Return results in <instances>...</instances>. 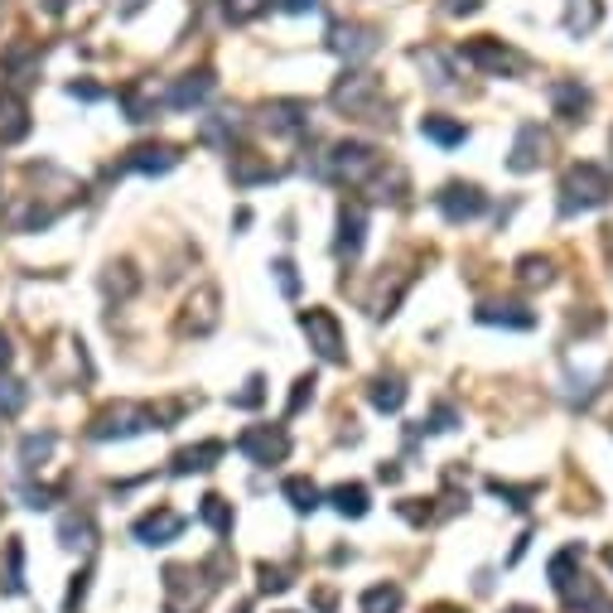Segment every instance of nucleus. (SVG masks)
<instances>
[{"label": "nucleus", "instance_id": "5701e85b", "mask_svg": "<svg viewBox=\"0 0 613 613\" xmlns=\"http://www.w3.org/2000/svg\"><path fill=\"white\" fill-rule=\"evenodd\" d=\"M420 136L435 140V145H445V150H454V145H464V140H469V126H464V121H454V116L430 112V116H420Z\"/></svg>", "mask_w": 613, "mask_h": 613}, {"label": "nucleus", "instance_id": "a18cd8bd", "mask_svg": "<svg viewBox=\"0 0 613 613\" xmlns=\"http://www.w3.org/2000/svg\"><path fill=\"white\" fill-rule=\"evenodd\" d=\"M454 406H435V416H430V430H435V435H445V430H454Z\"/></svg>", "mask_w": 613, "mask_h": 613}, {"label": "nucleus", "instance_id": "09e8293b", "mask_svg": "<svg viewBox=\"0 0 613 613\" xmlns=\"http://www.w3.org/2000/svg\"><path fill=\"white\" fill-rule=\"evenodd\" d=\"M0 367H10V334L0 329Z\"/></svg>", "mask_w": 613, "mask_h": 613}, {"label": "nucleus", "instance_id": "c9c22d12", "mask_svg": "<svg viewBox=\"0 0 613 613\" xmlns=\"http://www.w3.org/2000/svg\"><path fill=\"white\" fill-rule=\"evenodd\" d=\"M420 63V68H425V73H430V87H449L454 83V73H449V63L440 54H435V49H416V54H411Z\"/></svg>", "mask_w": 613, "mask_h": 613}, {"label": "nucleus", "instance_id": "c756f323", "mask_svg": "<svg viewBox=\"0 0 613 613\" xmlns=\"http://www.w3.org/2000/svg\"><path fill=\"white\" fill-rule=\"evenodd\" d=\"M580 565H585V551H580V546H565V551H556V556H551V565H546V575H551V589H565L570 585V580H575V575H580Z\"/></svg>", "mask_w": 613, "mask_h": 613}, {"label": "nucleus", "instance_id": "79ce46f5", "mask_svg": "<svg viewBox=\"0 0 613 613\" xmlns=\"http://www.w3.org/2000/svg\"><path fill=\"white\" fill-rule=\"evenodd\" d=\"M136 290V271H131V261H121V266H112V276H107V295H131Z\"/></svg>", "mask_w": 613, "mask_h": 613}, {"label": "nucleus", "instance_id": "f257e3e1", "mask_svg": "<svg viewBox=\"0 0 613 613\" xmlns=\"http://www.w3.org/2000/svg\"><path fill=\"white\" fill-rule=\"evenodd\" d=\"M227 575H232V556H227V551L208 556L203 565H169L165 570V613H203Z\"/></svg>", "mask_w": 613, "mask_h": 613}, {"label": "nucleus", "instance_id": "a878e982", "mask_svg": "<svg viewBox=\"0 0 613 613\" xmlns=\"http://www.w3.org/2000/svg\"><path fill=\"white\" fill-rule=\"evenodd\" d=\"M198 517H203V527L213 536H232V502L223 493H203L198 498Z\"/></svg>", "mask_w": 613, "mask_h": 613}, {"label": "nucleus", "instance_id": "412c9836", "mask_svg": "<svg viewBox=\"0 0 613 613\" xmlns=\"http://www.w3.org/2000/svg\"><path fill=\"white\" fill-rule=\"evenodd\" d=\"M266 126L280 136H305L309 131V107L305 102H271L266 107Z\"/></svg>", "mask_w": 613, "mask_h": 613}, {"label": "nucleus", "instance_id": "9b49d317", "mask_svg": "<svg viewBox=\"0 0 613 613\" xmlns=\"http://www.w3.org/2000/svg\"><path fill=\"white\" fill-rule=\"evenodd\" d=\"M546 160H551V136H546L536 121H527V126L517 131V140H512L507 169H512V174H531V169H541Z\"/></svg>", "mask_w": 613, "mask_h": 613}, {"label": "nucleus", "instance_id": "c85d7f7f", "mask_svg": "<svg viewBox=\"0 0 613 613\" xmlns=\"http://www.w3.org/2000/svg\"><path fill=\"white\" fill-rule=\"evenodd\" d=\"M478 324H502V329H531L536 314L527 305H478Z\"/></svg>", "mask_w": 613, "mask_h": 613}, {"label": "nucleus", "instance_id": "f3484780", "mask_svg": "<svg viewBox=\"0 0 613 613\" xmlns=\"http://www.w3.org/2000/svg\"><path fill=\"white\" fill-rule=\"evenodd\" d=\"M213 87H218V78H213L208 68L184 73V78L165 92V107H174V112H189V107H198V102H208V92H213Z\"/></svg>", "mask_w": 613, "mask_h": 613}, {"label": "nucleus", "instance_id": "ddd939ff", "mask_svg": "<svg viewBox=\"0 0 613 613\" xmlns=\"http://www.w3.org/2000/svg\"><path fill=\"white\" fill-rule=\"evenodd\" d=\"M179 531H184V517L174 507H155V512L136 517L131 536H136L140 546H169V541H179Z\"/></svg>", "mask_w": 613, "mask_h": 613}, {"label": "nucleus", "instance_id": "7ed1b4c3", "mask_svg": "<svg viewBox=\"0 0 613 613\" xmlns=\"http://www.w3.org/2000/svg\"><path fill=\"white\" fill-rule=\"evenodd\" d=\"M319 174H324V179H334V184H353V189H363V184H372V179L382 174V150H377V145H367V140H338L334 150L324 155Z\"/></svg>", "mask_w": 613, "mask_h": 613}, {"label": "nucleus", "instance_id": "e433bc0d", "mask_svg": "<svg viewBox=\"0 0 613 613\" xmlns=\"http://www.w3.org/2000/svg\"><path fill=\"white\" fill-rule=\"evenodd\" d=\"M266 5L271 0H223V15H227V25H251Z\"/></svg>", "mask_w": 613, "mask_h": 613}, {"label": "nucleus", "instance_id": "393cba45", "mask_svg": "<svg viewBox=\"0 0 613 613\" xmlns=\"http://www.w3.org/2000/svg\"><path fill=\"white\" fill-rule=\"evenodd\" d=\"M280 498L290 502L295 512H314V507H324V493H319V483L305 474H295V478H285L280 483Z\"/></svg>", "mask_w": 613, "mask_h": 613}, {"label": "nucleus", "instance_id": "4c0bfd02", "mask_svg": "<svg viewBox=\"0 0 613 613\" xmlns=\"http://www.w3.org/2000/svg\"><path fill=\"white\" fill-rule=\"evenodd\" d=\"M25 401H29V391L15 377H0V416H20Z\"/></svg>", "mask_w": 613, "mask_h": 613}, {"label": "nucleus", "instance_id": "3c124183", "mask_svg": "<svg viewBox=\"0 0 613 613\" xmlns=\"http://www.w3.org/2000/svg\"><path fill=\"white\" fill-rule=\"evenodd\" d=\"M604 560H609V565H613V546H609V551H604Z\"/></svg>", "mask_w": 613, "mask_h": 613}, {"label": "nucleus", "instance_id": "2f4dec72", "mask_svg": "<svg viewBox=\"0 0 613 613\" xmlns=\"http://www.w3.org/2000/svg\"><path fill=\"white\" fill-rule=\"evenodd\" d=\"M401 604H406L401 585H372L363 594V613H401Z\"/></svg>", "mask_w": 613, "mask_h": 613}, {"label": "nucleus", "instance_id": "f03ea898", "mask_svg": "<svg viewBox=\"0 0 613 613\" xmlns=\"http://www.w3.org/2000/svg\"><path fill=\"white\" fill-rule=\"evenodd\" d=\"M613 194V179L604 174L599 165H570L560 174V218H575V213H594V208H604Z\"/></svg>", "mask_w": 613, "mask_h": 613}, {"label": "nucleus", "instance_id": "473e14b6", "mask_svg": "<svg viewBox=\"0 0 613 613\" xmlns=\"http://www.w3.org/2000/svg\"><path fill=\"white\" fill-rule=\"evenodd\" d=\"M517 280L522 285H551L556 280V261L551 256H522L517 261Z\"/></svg>", "mask_w": 613, "mask_h": 613}, {"label": "nucleus", "instance_id": "603ef678", "mask_svg": "<svg viewBox=\"0 0 613 613\" xmlns=\"http://www.w3.org/2000/svg\"><path fill=\"white\" fill-rule=\"evenodd\" d=\"M237 613H247V604H242V609H237Z\"/></svg>", "mask_w": 613, "mask_h": 613}, {"label": "nucleus", "instance_id": "dca6fc26", "mask_svg": "<svg viewBox=\"0 0 613 613\" xmlns=\"http://www.w3.org/2000/svg\"><path fill=\"white\" fill-rule=\"evenodd\" d=\"M174 165H179V150L160 140V145H136L116 169H121V174H131V169H136V174H169Z\"/></svg>", "mask_w": 613, "mask_h": 613}, {"label": "nucleus", "instance_id": "cd10ccee", "mask_svg": "<svg viewBox=\"0 0 613 613\" xmlns=\"http://www.w3.org/2000/svg\"><path fill=\"white\" fill-rule=\"evenodd\" d=\"M324 502H334L338 517H353V522H358V517H367V507H372V498H367L363 483H338Z\"/></svg>", "mask_w": 613, "mask_h": 613}, {"label": "nucleus", "instance_id": "7c9ffc66", "mask_svg": "<svg viewBox=\"0 0 613 613\" xmlns=\"http://www.w3.org/2000/svg\"><path fill=\"white\" fill-rule=\"evenodd\" d=\"M5 594H25V541H5Z\"/></svg>", "mask_w": 613, "mask_h": 613}, {"label": "nucleus", "instance_id": "864d4df0", "mask_svg": "<svg viewBox=\"0 0 613 613\" xmlns=\"http://www.w3.org/2000/svg\"><path fill=\"white\" fill-rule=\"evenodd\" d=\"M609 247H613V237H609Z\"/></svg>", "mask_w": 613, "mask_h": 613}, {"label": "nucleus", "instance_id": "aec40b11", "mask_svg": "<svg viewBox=\"0 0 613 613\" xmlns=\"http://www.w3.org/2000/svg\"><path fill=\"white\" fill-rule=\"evenodd\" d=\"M551 107H556V116L560 121H585V112H589V87H580V83H551Z\"/></svg>", "mask_w": 613, "mask_h": 613}, {"label": "nucleus", "instance_id": "2eb2a0df", "mask_svg": "<svg viewBox=\"0 0 613 613\" xmlns=\"http://www.w3.org/2000/svg\"><path fill=\"white\" fill-rule=\"evenodd\" d=\"M329 44H334V54H343L348 63H358V58H372L377 54V29L372 25H334L329 29Z\"/></svg>", "mask_w": 613, "mask_h": 613}, {"label": "nucleus", "instance_id": "0eeeda50", "mask_svg": "<svg viewBox=\"0 0 613 613\" xmlns=\"http://www.w3.org/2000/svg\"><path fill=\"white\" fill-rule=\"evenodd\" d=\"M300 334L309 338V348H314L324 363H348V348H343V324H338L334 309H324V305L300 309Z\"/></svg>", "mask_w": 613, "mask_h": 613}, {"label": "nucleus", "instance_id": "ea45409f", "mask_svg": "<svg viewBox=\"0 0 613 613\" xmlns=\"http://www.w3.org/2000/svg\"><path fill=\"white\" fill-rule=\"evenodd\" d=\"M261 401H266V377H247V387L232 396V406H237V411H256Z\"/></svg>", "mask_w": 613, "mask_h": 613}, {"label": "nucleus", "instance_id": "9d476101", "mask_svg": "<svg viewBox=\"0 0 613 613\" xmlns=\"http://www.w3.org/2000/svg\"><path fill=\"white\" fill-rule=\"evenodd\" d=\"M218 305H223V300H218V290H213V285H198L194 295L184 300V314H179V334L208 338L213 329H218V319H223V314H218Z\"/></svg>", "mask_w": 613, "mask_h": 613}, {"label": "nucleus", "instance_id": "f8f14e48", "mask_svg": "<svg viewBox=\"0 0 613 613\" xmlns=\"http://www.w3.org/2000/svg\"><path fill=\"white\" fill-rule=\"evenodd\" d=\"M363 242H367V208L363 203H343L338 208V237H334L338 261H358Z\"/></svg>", "mask_w": 613, "mask_h": 613}, {"label": "nucleus", "instance_id": "37998d69", "mask_svg": "<svg viewBox=\"0 0 613 613\" xmlns=\"http://www.w3.org/2000/svg\"><path fill=\"white\" fill-rule=\"evenodd\" d=\"M271 271H276V280H280V295H290V300H295V295H300V276H295V261H290V256H280Z\"/></svg>", "mask_w": 613, "mask_h": 613}, {"label": "nucleus", "instance_id": "4468645a", "mask_svg": "<svg viewBox=\"0 0 613 613\" xmlns=\"http://www.w3.org/2000/svg\"><path fill=\"white\" fill-rule=\"evenodd\" d=\"M227 454V440H198V445H184L174 459H169V474L189 478V474H208L218 469V459Z\"/></svg>", "mask_w": 613, "mask_h": 613}, {"label": "nucleus", "instance_id": "49530a36", "mask_svg": "<svg viewBox=\"0 0 613 613\" xmlns=\"http://www.w3.org/2000/svg\"><path fill=\"white\" fill-rule=\"evenodd\" d=\"M285 15H305V10H319V0H276Z\"/></svg>", "mask_w": 613, "mask_h": 613}, {"label": "nucleus", "instance_id": "72a5a7b5", "mask_svg": "<svg viewBox=\"0 0 613 613\" xmlns=\"http://www.w3.org/2000/svg\"><path fill=\"white\" fill-rule=\"evenodd\" d=\"M54 445H58V435H49V430H44V435H29L25 445H20V464H25V469H39V464L54 454Z\"/></svg>", "mask_w": 613, "mask_h": 613}, {"label": "nucleus", "instance_id": "f704fd0d", "mask_svg": "<svg viewBox=\"0 0 613 613\" xmlns=\"http://www.w3.org/2000/svg\"><path fill=\"white\" fill-rule=\"evenodd\" d=\"M488 493L502 498L507 507H527V502L536 498V483H502V478H493V483H488Z\"/></svg>", "mask_w": 613, "mask_h": 613}, {"label": "nucleus", "instance_id": "bb28decb", "mask_svg": "<svg viewBox=\"0 0 613 613\" xmlns=\"http://www.w3.org/2000/svg\"><path fill=\"white\" fill-rule=\"evenodd\" d=\"M599 20H604V5H599V0H570V5H565V29H570L575 39L594 34Z\"/></svg>", "mask_w": 613, "mask_h": 613}, {"label": "nucleus", "instance_id": "8fccbe9b", "mask_svg": "<svg viewBox=\"0 0 613 613\" xmlns=\"http://www.w3.org/2000/svg\"><path fill=\"white\" fill-rule=\"evenodd\" d=\"M507 613H531V609H527V604H512V609H507Z\"/></svg>", "mask_w": 613, "mask_h": 613}, {"label": "nucleus", "instance_id": "de8ad7c7", "mask_svg": "<svg viewBox=\"0 0 613 613\" xmlns=\"http://www.w3.org/2000/svg\"><path fill=\"white\" fill-rule=\"evenodd\" d=\"M478 5H483V0H445V10H449V15H474Z\"/></svg>", "mask_w": 613, "mask_h": 613}, {"label": "nucleus", "instance_id": "6ab92c4d", "mask_svg": "<svg viewBox=\"0 0 613 613\" xmlns=\"http://www.w3.org/2000/svg\"><path fill=\"white\" fill-rule=\"evenodd\" d=\"M29 136V107L25 97L15 92H0V145H15Z\"/></svg>", "mask_w": 613, "mask_h": 613}, {"label": "nucleus", "instance_id": "b1692460", "mask_svg": "<svg viewBox=\"0 0 613 613\" xmlns=\"http://www.w3.org/2000/svg\"><path fill=\"white\" fill-rule=\"evenodd\" d=\"M58 541H63L68 551H92V546H97L92 517H87V512H68V517L58 522Z\"/></svg>", "mask_w": 613, "mask_h": 613}, {"label": "nucleus", "instance_id": "1a4fd4ad", "mask_svg": "<svg viewBox=\"0 0 613 613\" xmlns=\"http://www.w3.org/2000/svg\"><path fill=\"white\" fill-rule=\"evenodd\" d=\"M435 208L445 213V223H474L488 213V194L478 189V184H445L440 194H435Z\"/></svg>", "mask_w": 613, "mask_h": 613}, {"label": "nucleus", "instance_id": "a19ab883", "mask_svg": "<svg viewBox=\"0 0 613 613\" xmlns=\"http://www.w3.org/2000/svg\"><path fill=\"white\" fill-rule=\"evenodd\" d=\"M256 575H261V589H266V594H285V589H290V570H280L271 560H261Z\"/></svg>", "mask_w": 613, "mask_h": 613}, {"label": "nucleus", "instance_id": "20e7f679", "mask_svg": "<svg viewBox=\"0 0 613 613\" xmlns=\"http://www.w3.org/2000/svg\"><path fill=\"white\" fill-rule=\"evenodd\" d=\"M145 430H160V420H155V406H140V401L102 406L87 425L92 440H131V435H145Z\"/></svg>", "mask_w": 613, "mask_h": 613}, {"label": "nucleus", "instance_id": "6e6552de", "mask_svg": "<svg viewBox=\"0 0 613 613\" xmlns=\"http://www.w3.org/2000/svg\"><path fill=\"white\" fill-rule=\"evenodd\" d=\"M237 454H247L251 464H261V469L285 464V454H290V435H285V425H251V430L237 435Z\"/></svg>", "mask_w": 613, "mask_h": 613}, {"label": "nucleus", "instance_id": "c03bdc74", "mask_svg": "<svg viewBox=\"0 0 613 613\" xmlns=\"http://www.w3.org/2000/svg\"><path fill=\"white\" fill-rule=\"evenodd\" d=\"M87 580H92L87 570H78V575H73V585H68V599H63V613H78V604H83V594H87Z\"/></svg>", "mask_w": 613, "mask_h": 613}, {"label": "nucleus", "instance_id": "4be33fe9", "mask_svg": "<svg viewBox=\"0 0 613 613\" xmlns=\"http://www.w3.org/2000/svg\"><path fill=\"white\" fill-rule=\"evenodd\" d=\"M367 401H372L382 416H396V411L406 406V382H401L396 372H382V377H372V387H367Z\"/></svg>", "mask_w": 613, "mask_h": 613}, {"label": "nucleus", "instance_id": "423d86ee", "mask_svg": "<svg viewBox=\"0 0 613 613\" xmlns=\"http://www.w3.org/2000/svg\"><path fill=\"white\" fill-rule=\"evenodd\" d=\"M459 58H464L469 68H478V73H488V78H512V73H522V68H527V58L517 54L512 44L493 39V34H478V39H469V44L459 49Z\"/></svg>", "mask_w": 613, "mask_h": 613}, {"label": "nucleus", "instance_id": "a211bd4d", "mask_svg": "<svg viewBox=\"0 0 613 613\" xmlns=\"http://www.w3.org/2000/svg\"><path fill=\"white\" fill-rule=\"evenodd\" d=\"M227 174H232V184H237V189H256V184L280 179V169L271 165V160H261L256 150H237V155H232V165H227Z\"/></svg>", "mask_w": 613, "mask_h": 613}, {"label": "nucleus", "instance_id": "58836bf2", "mask_svg": "<svg viewBox=\"0 0 613 613\" xmlns=\"http://www.w3.org/2000/svg\"><path fill=\"white\" fill-rule=\"evenodd\" d=\"M314 387H319V382H314V372H305V377L295 382V391H290V401H285V416H300L309 401H314Z\"/></svg>", "mask_w": 613, "mask_h": 613}, {"label": "nucleus", "instance_id": "39448f33", "mask_svg": "<svg viewBox=\"0 0 613 613\" xmlns=\"http://www.w3.org/2000/svg\"><path fill=\"white\" fill-rule=\"evenodd\" d=\"M329 102H334L338 112H348V116L382 121V116H377V102H382V83H377L372 73H358V68H348V73H343V78L334 83Z\"/></svg>", "mask_w": 613, "mask_h": 613}]
</instances>
